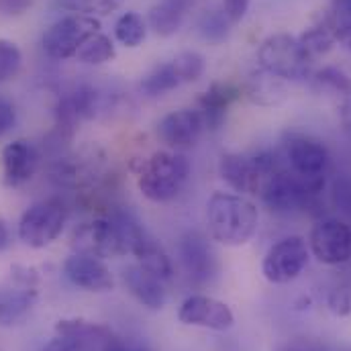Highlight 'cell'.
<instances>
[{"label":"cell","mask_w":351,"mask_h":351,"mask_svg":"<svg viewBox=\"0 0 351 351\" xmlns=\"http://www.w3.org/2000/svg\"><path fill=\"white\" fill-rule=\"evenodd\" d=\"M206 227L217 243L241 247L258 233L260 213L243 194L215 192L206 202Z\"/></svg>","instance_id":"obj_1"},{"label":"cell","mask_w":351,"mask_h":351,"mask_svg":"<svg viewBox=\"0 0 351 351\" xmlns=\"http://www.w3.org/2000/svg\"><path fill=\"white\" fill-rule=\"evenodd\" d=\"M188 178L190 162L182 154L156 152L152 158L141 162L137 172V186L147 200L166 204L180 196Z\"/></svg>","instance_id":"obj_2"},{"label":"cell","mask_w":351,"mask_h":351,"mask_svg":"<svg viewBox=\"0 0 351 351\" xmlns=\"http://www.w3.org/2000/svg\"><path fill=\"white\" fill-rule=\"evenodd\" d=\"M282 147L290 172L300 178L311 196H319L325 188V174L329 168L325 143L304 133H286Z\"/></svg>","instance_id":"obj_3"},{"label":"cell","mask_w":351,"mask_h":351,"mask_svg":"<svg viewBox=\"0 0 351 351\" xmlns=\"http://www.w3.org/2000/svg\"><path fill=\"white\" fill-rule=\"evenodd\" d=\"M260 68L290 82H302L313 76V60L302 49L298 37L276 33L263 39L258 51Z\"/></svg>","instance_id":"obj_4"},{"label":"cell","mask_w":351,"mask_h":351,"mask_svg":"<svg viewBox=\"0 0 351 351\" xmlns=\"http://www.w3.org/2000/svg\"><path fill=\"white\" fill-rule=\"evenodd\" d=\"M66 219L68 210L62 200H39L23 213L19 221V239L33 250L47 247L62 235Z\"/></svg>","instance_id":"obj_5"},{"label":"cell","mask_w":351,"mask_h":351,"mask_svg":"<svg viewBox=\"0 0 351 351\" xmlns=\"http://www.w3.org/2000/svg\"><path fill=\"white\" fill-rule=\"evenodd\" d=\"M282 164L269 149L256 152L252 156L225 154L219 162V174L239 194H258L263 178L278 170Z\"/></svg>","instance_id":"obj_6"},{"label":"cell","mask_w":351,"mask_h":351,"mask_svg":"<svg viewBox=\"0 0 351 351\" xmlns=\"http://www.w3.org/2000/svg\"><path fill=\"white\" fill-rule=\"evenodd\" d=\"M100 33V21L90 14H70L56 21L43 35V49L53 60L76 58L88 37Z\"/></svg>","instance_id":"obj_7"},{"label":"cell","mask_w":351,"mask_h":351,"mask_svg":"<svg viewBox=\"0 0 351 351\" xmlns=\"http://www.w3.org/2000/svg\"><path fill=\"white\" fill-rule=\"evenodd\" d=\"M72 247L74 254H86L98 260L123 258L129 254L127 243L110 217L78 225L72 233Z\"/></svg>","instance_id":"obj_8"},{"label":"cell","mask_w":351,"mask_h":351,"mask_svg":"<svg viewBox=\"0 0 351 351\" xmlns=\"http://www.w3.org/2000/svg\"><path fill=\"white\" fill-rule=\"evenodd\" d=\"M308 260H311V250L302 237L298 235L284 237L278 243H274L263 256V278L271 284H290L304 271Z\"/></svg>","instance_id":"obj_9"},{"label":"cell","mask_w":351,"mask_h":351,"mask_svg":"<svg viewBox=\"0 0 351 351\" xmlns=\"http://www.w3.org/2000/svg\"><path fill=\"white\" fill-rule=\"evenodd\" d=\"M258 194L269 210L280 213V215L294 213L306 206L311 198H315L306 192L300 178L292 174L290 170H286L284 166H280L278 170H274L271 174L263 178Z\"/></svg>","instance_id":"obj_10"},{"label":"cell","mask_w":351,"mask_h":351,"mask_svg":"<svg viewBox=\"0 0 351 351\" xmlns=\"http://www.w3.org/2000/svg\"><path fill=\"white\" fill-rule=\"evenodd\" d=\"M306 243L313 258L325 265H341L351 260V227L339 219L319 221Z\"/></svg>","instance_id":"obj_11"},{"label":"cell","mask_w":351,"mask_h":351,"mask_svg":"<svg viewBox=\"0 0 351 351\" xmlns=\"http://www.w3.org/2000/svg\"><path fill=\"white\" fill-rule=\"evenodd\" d=\"M37 276L29 267H12L10 280L0 288V325L10 327L19 323L35 304Z\"/></svg>","instance_id":"obj_12"},{"label":"cell","mask_w":351,"mask_h":351,"mask_svg":"<svg viewBox=\"0 0 351 351\" xmlns=\"http://www.w3.org/2000/svg\"><path fill=\"white\" fill-rule=\"evenodd\" d=\"M178 321L188 327L229 331L235 325V315L223 300H217L206 294H192L180 304Z\"/></svg>","instance_id":"obj_13"},{"label":"cell","mask_w":351,"mask_h":351,"mask_svg":"<svg viewBox=\"0 0 351 351\" xmlns=\"http://www.w3.org/2000/svg\"><path fill=\"white\" fill-rule=\"evenodd\" d=\"M178 254H180V262H182L186 276L190 278V282L208 284L217 276V269H219L217 254L213 252L206 237H202L200 233L190 231V233L182 235V239L178 243Z\"/></svg>","instance_id":"obj_14"},{"label":"cell","mask_w":351,"mask_h":351,"mask_svg":"<svg viewBox=\"0 0 351 351\" xmlns=\"http://www.w3.org/2000/svg\"><path fill=\"white\" fill-rule=\"evenodd\" d=\"M204 131L202 117L196 108H180L158 123V137L172 149H190Z\"/></svg>","instance_id":"obj_15"},{"label":"cell","mask_w":351,"mask_h":351,"mask_svg":"<svg viewBox=\"0 0 351 351\" xmlns=\"http://www.w3.org/2000/svg\"><path fill=\"white\" fill-rule=\"evenodd\" d=\"M66 278L88 292H108L114 286V278L106 263L86 254H72L64 263Z\"/></svg>","instance_id":"obj_16"},{"label":"cell","mask_w":351,"mask_h":351,"mask_svg":"<svg viewBox=\"0 0 351 351\" xmlns=\"http://www.w3.org/2000/svg\"><path fill=\"white\" fill-rule=\"evenodd\" d=\"M4 182L12 188L27 184L39 168V152L27 139H14L2 147L0 154Z\"/></svg>","instance_id":"obj_17"},{"label":"cell","mask_w":351,"mask_h":351,"mask_svg":"<svg viewBox=\"0 0 351 351\" xmlns=\"http://www.w3.org/2000/svg\"><path fill=\"white\" fill-rule=\"evenodd\" d=\"M123 280L127 290L131 292V296L145 308L149 311H162L168 294H166V286L164 280L158 278L156 274H152L149 269H145L141 263H133L127 265L123 269Z\"/></svg>","instance_id":"obj_18"},{"label":"cell","mask_w":351,"mask_h":351,"mask_svg":"<svg viewBox=\"0 0 351 351\" xmlns=\"http://www.w3.org/2000/svg\"><path fill=\"white\" fill-rule=\"evenodd\" d=\"M241 90L231 82H213L208 90L198 98V112L202 117L204 129L219 131L225 125L229 106L239 98Z\"/></svg>","instance_id":"obj_19"},{"label":"cell","mask_w":351,"mask_h":351,"mask_svg":"<svg viewBox=\"0 0 351 351\" xmlns=\"http://www.w3.org/2000/svg\"><path fill=\"white\" fill-rule=\"evenodd\" d=\"M245 94L258 106H278L286 100L288 88H286L282 78H278V76H274V74L260 68L247 76Z\"/></svg>","instance_id":"obj_20"},{"label":"cell","mask_w":351,"mask_h":351,"mask_svg":"<svg viewBox=\"0 0 351 351\" xmlns=\"http://www.w3.org/2000/svg\"><path fill=\"white\" fill-rule=\"evenodd\" d=\"M131 256H135L137 263H141L145 269H149L152 274H156L164 282L172 280V274H174L172 260L168 258V254L164 252V247L149 233L133 247Z\"/></svg>","instance_id":"obj_21"},{"label":"cell","mask_w":351,"mask_h":351,"mask_svg":"<svg viewBox=\"0 0 351 351\" xmlns=\"http://www.w3.org/2000/svg\"><path fill=\"white\" fill-rule=\"evenodd\" d=\"M323 23L331 31L335 43L351 51V0H333Z\"/></svg>","instance_id":"obj_22"},{"label":"cell","mask_w":351,"mask_h":351,"mask_svg":"<svg viewBox=\"0 0 351 351\" xmlns=\"http://www.w3.org/2000/svg\"><path fill=\"white\" fill-rule=\"evenodd\" d=\"M184 12L182 8H178L170 2H160L156 6L149 8V14H147V23L149 27L154 29L156 35L160 37H172L180 31L182 23H184Z\"/></svg>","instance_id":"obj_23"},{"label":"cell","mask_w":351,"mask_h":351,"mask_svg":"<svg viewBox=\"0 0 351 351\" xmlns=\"http://www.w3.org/2000/svg\"><path fill=\"white\" fill-rule=\"evenodd\" d=\"M178 86H182L178 74H176L172 62L168 64H162V66H156L149 74L143 76V80L139 82V90L143 96L147 98H158V96H164L166 92H172Z\"/></svg>","instance_id":"obj_24"},{"label":"cell","mask_w":351,"mask_h":351,"mask_svg":"<svg viewBox=\"0 0 351 351\" xmlns=\"http://www.w3.org/2000/svg\"><path fill=\"white\" fill-rule=\"evenodd\" d=\"M198 35L208 43H223L229 37L231 21L225 16L223 8H208L198 16Z\"/></svg>","instance_id":"obj_25"},{"label":"cell","mask_w":351,"mask_h":351,"mask_svg":"<svg viewBox=\"0 0 351 351\" xmlns=\"http://www.w3.org/2000/svg\"><path fill=\"white\" fill-rule=\"evenodd\" d=\"M114 37L125 47H139L147 37V23L143 21L141 14L129 10L119 16L117 25H114Z\"/></svg>","instance_id":"obj_26"},{"label":"cell","mask_w":351,"mask_h":351,"mask_svg":"<svg viewBox=\"0 0 351 351\" xmlns=\"http://www.w3.org/2000/svg\"><path fill=\"white\" fill-rule=\"evenodd\" d=\"M114 56L117 51H114V43L110 41V37H106L104 33H96L82 43V47L76 53V60L88 66H100V64L110 62Z\"/></svg>","instance_id":"obj_27"},{"label":"cell","mask_w":351,"mask_h":351,"mask_svg":"<svg viewBox=\"0 0 351 351\" xmlns=\"http://www.w3.org/2000/svg\"><path fill=\"white\" fill-rule=\"evenodd\" d=\"M298 41H300L302 49L306 51V56L313 62L317 58H321V56H327L335 45V39H333V35H331V31L327 29L325 23L306 29L302 35H298Z\"/></svg>","instance_id":"obj_28"},{"label":"cell","mask_w":351,"mask_h":351,"mask_svg":"<svg viewBox=\"0 0 351 351\" xmlns=\"http://www.w3.org/2000/svg\"><path fill=\"white\" fill-rule=\"evenodd\" d=\"M313 84L321 92H331V94H341V96H351V80L350 76L337 68H323L321 72L311 76Z\"/></svg>","instance_id":"obj_29"},{"label":"cell","mask_w":351,"mask_h":351,"mask_svg":"<svg viewBox=\"0 0 351 351\" xmlns=\"http://www.w3.org/2000/svg\"><path fill=\"white\" fill-rule=\"evenodd\" d=\"M172 66H174L180 82L190 84V82H196L204 74L206 62H204L202 53H198V51H182L172 60Z\"/></svg>","instance_id":"obj_30"},{"label":"cell","mask_w":351,"mask_h":351,"mask_svg":"<svg viewBox=\"0 0 351 351\" xmlns=\"http://www.w3.org/2000/svg\"><path fill=\"white\" fill-rule=\"evenodd\" d=\"M23 66V53L16 43L0 39V82L12 80Z\"/></svg>","instance_id":"obj_31"},{"label":"cell","mask_w":351,"mask_h":351,"mask_svg":"<svg viewBox=\"0 0 351 351\" xmlns=\"http://www.w3.org/2000/svg\"><path fill=\"white\" fill-rule=\"evenodd\" d=\"M331 198L337 210H341L343 215L351 217V176H339L333 182L331 188Z\"/></svg>","instance_id":"obj_32"},{"label":"cell","mask_w":351,"mask_h":351,"mask_svg":"<svg viewBox=\"0 0 351 351\" xmlns=\"http://www.w3.org/2000/svg\"><path fill=\"white\" fill-rule=\"evenodd\" d=\"M331 313H335L337 317H346L351 313V294L348 290H333L329 294V300H327Z\"/></svg>","instance_id":"obj_33"},{"label":"cell","mask_w":351,"mask_h":351,"mask_svg":"<svg viewBox=\"0 0 351 351\" xmlns=\"http://www.w3.org/2000/svg\"><path fill=\"white\" fill-rule=\"evenodd\" d=\"M14 125H16V108L4 94H0V137L6 135Z\"/></svg>","instance_id":"obj_34"},{"label":"cell","mask_w":351,"mask_h":351,"mask_svg":"<svg viewBox=\"0 0 351 351\" xmlns=\"http://www.w3.org/2000/svg\"><path fill=\"white\" fill-rule=\"evenodd\" d=\"M250 4H252V0H223L221 8H223L225 16L231 21V25H235L245 16V12L250 10Z\"/></svg>","instance_id":"obj_35"},{"label":"cell","mask_w":351,"mask_h":351,"mask_svg":"<svg viewBox=\"0 0 351 351\" xmlns=\"http://www.w3.org/2000/svg\"><path fill=\"white\" fill-rule=\"evenodd\" d=\"M102 351H152L145 343H141V341H133V339H123V337H119V335H114L108 343H106V348Z\"/></svg>","instance_id":"obj_36"},{"label":"cell","mask_w":351,"mask_h":351,"mask_svg":"<svg viewBox=\"0 0 351 351\" xmlns=\"http://www.w3.org/2000/svg\"><path fill=\"white\" fill-rule=\"evenodd\" d=\"M33 0H0V10L8 16H19L31 8Z\"/></svg>","instance_id":"obj_37"},{"label":"cell","mask_w":351,"mask_h":351,"mask_svg":"<svg viewBox=\"0 0 351 351\" xmlns=\"http://www.w3.org/2000/svg\"><path fill=\"white\" fill-rule=\"evenodd\" d=\"M286 351H327L323 346L319 343H313V341H294L288 346Z\"/></svg>","instance_id":"obj_38"},{"label":"cell","mask_w":351,"mask_h":351,"mask_svg":"<svg viewBox=\"0 0 351 351\" xmlns=\"http://www.w3.org/2000/svg\"><path fill=\"white\" fill-rule=\"evenodd\" d=\"M10 229H8V225H6V221L4 219H0V252H4V250H8L10 247Z\"/></svg>","instance_id":"obj_39"},{"label":"cell","mask_w":351,"mask_h":351,"mask_svg":"<svg viewBox=\"0 0 351 351\" xmlns=\"http://www.w3.org/2000/svg\"><path fill=\"white\" fill-rule=\"evenodd\" d=\"M164 2H170V4H174V6L182 8V10H188V6L192 4V0H164Z\"/></svg>","instance_id":"obj_40"}]
</instances>
